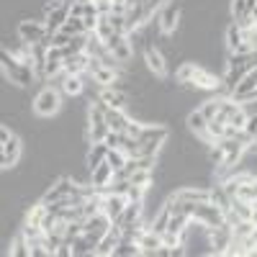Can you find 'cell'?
Masks as SVG:
<instances>
[{"label": "cell", "instance_id": "4dcf8cb0", "mask_svg": "<svg viewBox=\"0 0 257 257\" xmlns=\"http://www.w3.org/2000/svg\"><path fill=\"white\" fill-rule=\"evenodd\" d=\"M224 128H226V123H224V121H219V118H211L203 139H216V142H219V139L224 137Z\"/></svg>", "mask_w": 257, "mask_h": 257}, {"label": "cell", "instance_id": "484cf974", "mask_svg": "<svg viewBox=\"0 0 257 257\" xmlns=\"http://www.w3.org/2000/svg\"><path fill=\"white\" fill-rule=\"evenodd\" d=\"M11 254H16V257H31V244L26 242L24 234H18V237L11 242Z\"/></svg>", "mask_w": 257, "mask_h": 257}, {"label": "cell", "instance_id": "7a4b0ae2", "mask_svg": "<svg viewBox=\"0 0 257 257\" xmlns=\"http://www.w3.org/2000/svg\"><path fill=\"white\" fill-rule=\"evenodd\" d=\"M59 108H62V93L57 90V88H44L39 95H36V100H34V111H36V116H41V118H49V116H54V113H59Z\"/></svg>", "mask_w": 257, "mask_h": 257}, {"label": "cell", "instance_id": "4316f807", "mask_svg": "<svg viewBox=\"0 0 257 257\" xmlns=\"http://www.w3.org/2000/svg\"><path fill=\"white\" fill-rule=\"evenodd\" d=\"M239 44H242V29L237 24H231L226 29V52H234Z\"/></svg>", "mask_w": 257, "mask_h": 257}, {"label": "cell", "instance_id": "ab89813d", "mask_svg": "<svg viewBox=\"0 0 257 257\" xmlns=\"http://www.w3.org/2000/svg\"><path fill=\"white\" fill-rule=\"evenodd\" d=\"M108 149H121V134L118 132H108V137L103 139Z\"/></svg>", "mask_w": 257, "mask_h": 257}, {"label": "cell", "instance_id": "7dc6e473", "mask_svg": "<svg viewBox=\"0 0 257 257\" xmlns=\"http://www.w3.org/2000/svg\"><path fill=\"white\" fill-rule=\"evenodd\" d=\"M254 26H257V18H254Z\"/></svg>", "mask_w": 257, "mask_h": 257}, {"label": "cell", "instance_id": "ffe728a7", "mask_svg": "<svg viewBox=\"0 0 257 257\" xmlns=\"http://www.w3.org/2000/svg\"><path fill=\"white\" fill-rule=\"evenodd\" d=\"M95 247H98V242H93L88 234H80V237L72 242V254L75 257H82V254H95Z\"/></svg>", "mask_w": 257, "mask_h": 257}, {"label": "cell", "instance_id": "7bdbcfd3", "mask_svg": "<svg viewBox=\"0 0 257 257\" xmlns=\"http://www.w3.org/2000/svg\"><path fill=\"white\" fill-rule=\"evenodd\" d=\"M70 16L82 18V16H85V3H72V6H70Z\"/></svg>", "mask_w": 257, "mask_h": 257}, {"label": "cell", "instance_id": "44dd1931", "mask_svg": "<svg viewBox=\"0 0 257 257\" xmlns=\"http://www.w3.org/2000/svg\"><path fill=\"white\" fill-rule=\"evenodd\" d=\"M139 254H142L139 242H134V239H123V237H121V242H118L116 249H113V257H139Z\"/></svg>", "mask_w": 257, "mask_h": 257}, {"label": "cell", "instance_id": "ee69618b", "mask_svg": "<svg viewBox=\"0 0 257 257\" xmlns=\"http://www.w3.org/2000/svg\"><path fill=\"white\" fill-rule=\"evenodd\" d=\"M11 139H13L11 128H8V126H3V128H0V144H6V142H11Z\"/></svg>", "mask_w": 257, "mask_h": 257}, {"label": "cell", "instance_id": "5b68a950", "mask_svg": "<svg viewBox=\"0 0 257 257\" xmlns=\"http://www.w3.org/2000/svg\"><path fill=\"white\" fill-rule=\"evenodd\" d=\"M157 26L162 34H175V29L180 26V3H167L157 13Z\"/></svg>", "mask_w": 257, "mask_h": 257}, {"label": "cell", "instance_id": "8fae6325", "mask_svg": "<svg viewBox=\"0 0 257 257\" xmlns=\"http://www.w3.org/2000/svg\"><path fill=\"white\" fill-rule=\"evenodd\" d=\"M144 62H147L149 72H155V75H160V77H165V75H167L165 57H162V52H160L157 47H147V49H144Z\"/></svg>", "mask_w": 257, "mask_h": 257}, {"label": "cell", "instance_id": "e0dca14e", "mask_svg": "<svg viewBox=\"0 0 257 257\" xmlns=\"http://www.w3.org/2000/svg\"><path fill=\"white\" fill-rule=\"evenodd\" d=\"M113 180V167L108 165V162H103V165H98L95 170H90V183L100 190V188H105Z\"/></svg>", "mask_w": 257, "mask_h": 257}, {"label": "cell", "instance_id": "9c48e42d", "mask_svg": "<svg viewBox=\"0 0 257 257\" xmlns=\"http://www.w3.org/2000/svg\"><path fill=\"white\" fill-rule=\"evenodd\" d=\"M103 113H105V123H108V128H111V132H118V134H123V132H126V126L132 123V116H128L126 111H121V108H111L108 103H105Z\"/></svg>", "mask_w": 257, "mask_h": 257}, {"label": "cell", "instance_id": "603a6c76", "mask_svg": "<svg viewBox=\"0 0 257 257\" xmlns=\"http://www.w3.org/2000/svg\"><path fill=\"white\" fill-rule=\"evenodd\" d=\"M121 152L126 157H142V142L128 134H121Z\"/></svg>", "mask_w": 257, "mask_h": 257}, {"label": "cell", "instance_id": "277c9868", "mask_svg": "<svg viewBox=\"0 0 257 257\" xmlns=\"http://www.w3.org/2000/svg\"><path fill=\"white\" fill-rule=\"evenodd\" d=\"M47 26H44V21H34V18H26V21H21L18 24V39L24 41V44L34 47V44H41L47 36Z\"/></svg>", "mask_w": 257, "mask_h": 257}, {"label": "cell", "instance_id": "d6986e66", "mask_svg": "<svg viewBox=\"0 0 257 257\" xmlns=\"http://www.w3.org/2000/svg\"><path fill=\"white\" fill-rule=\"evenodd\" d=\"M82 93H85L82 75H64V80H62V95H82Z\"/></svg>", "mask_w": 257, "mask_h": 257}, {"label": "cell", "instance_id": "b9f144b4", "mask_svg": "<svg viewBox=\"0 0 257 257\" xmlns=\"http://www.w3.org/2000/svg\"><path fill=\"white\" fill-rule=\"evenodd\" d=\"M98 18H100V16H85V18H82L85 31H88V34H93V31L98 29Z\"/></svg>", "mask_w": 257, "mask_h": 257}, {"label": "cell", "instance_id": "bcb514c9", "mask_svg": "<svg viewBox=\"0 0 257 257\" xmlns=\"http://www.w3.org/2000/svg\"><path fill=\"white\" fill-rule=\"evenodd\" d=\"M72 3H90V0H72Z\"/></svg>", "mask_w": 257, "mask_h": 257}, {"label": "cell", "instance_id": "f35d334b", "mask_svg": "<svg viewBox=\"0 0 257 257\" xmlns=\"http://www.w3.org/2000/svg\"><path fill=\"white\" fill-rule=\"evenodd\" d=\"M226 123H229V126H234V128H244V123H247V113H244V108H242L239 113H234Z\"/></svg>", "mask_w": 257, "mask_h": 257}, {"label": "cell", "instance_id": "d590c367", "mask_svg": "<svg viewBox=\"0 0 257 257\" xmlns=\"http://www.w3.org/2000/svg\"><path fill=\"white\" fill-rule=\"evenodd\" d=\"M108 21H111V26H113L116 34H128V31H126V16H121V13H111Z\"/></svg>", "mask_w": 257, "mask_h": 257}, {"label": "cell", "instance_id": "83f0119b", "mask_svg": "<svg viewBox=\"0 0 257 257\" xmlns=\"http://www.w3.org/2000/svg\"><path fill=\"white\" fill-rule=\"evenodd\" d=\"M59 31H64V34H70V36H80V34H88L85 31V24H82V18H75V16H70L67 18V24H64Z\"/></svg>", "mask_w": 257, "mask_h": 257}, {"label": "cell", "instance_id": "1f68e13d", "mask_svg": "<svg viewBox=\"0 0 257 257\" xmlns=\"http://www.w3.org/2000/svg\"><path fill=\"white\" fill-rule=\"evenodd\" d=\"M126 155L121 152V149H108V157H105V162H108L111 167H113V173H118V170H123V165H126Z\"/></svg>", "mask_w": 257, "mask_h": 257}, {"label": "cell", "instance_id": "52a82bcc", "mask_svg": "<svg viewBox=\"0 0 257 257\" xmlns=\"http://www.w3.org/2000/svg\"><path fill=\"white\" fill-rule=\"evenodd\" d=\"M121 237H123V229H121L118 224H111V229L105 231V237L98 242L95 254H98V257H108V254H113V249H116V244L121 242Z\"/></svg>", "mask_w": 257, "mask_h": 257}, {"label": "cell", "instance_id": "c3c4849f", "mask_svg": "<svg viewBox=\"0 0 257 257\" xmlns=\"http://www.w3.org/2000/svg\"><path fill=\"white\" fill-rule=\"evenodd\" d=\"M93 3H95V0H93Z\"/></svg>", "mask_w": 257, "mask_h": 257}, {"label": "cell", "instance_id": "5bb4252c", "mask_svg": "<svg viewBox=\"0 0 257 257\" xmlns=\"http://www.w3.org/2000/svg\"><path fill=\"white\" fill-rule=\"evenodd\" d=\"M98 98H100L103 103H108L111 108H121V111H126V105H128V93L113 88V85H111V88H103Z\"/></svg>", "mask_w": 257, "mask_h": 257}, {"label": "cell", "instance_id": "836d02e7", "mask_svg": "<svg viewBox=\"0 0 257 257\" xmlns=\"http://www.w3.org/2000/svg\"><path fill=\"white\" fill-rule=\"evenodd\" d=\"M219 108H221V98H211V100H206L203 103V108H201V113L211 121V118H216V113H219Z\"/></svg>", "mask_w": 257, "mask_h": 257}, {"label": "cell", "instance_id": "e575fe53", "mask_svg": "<svg viewBox=\"0 0 257 257\" xmlns=\"http://www.w3.org/2000/svg\"><path fill=\"white\" fill-rule=\"evenodd\" d=\"M231 16H234V21H242L244 16H249L247 0H231Z\"/></svg>", "mask_w": 257, "mask_h": 257}, {"label": "cell", "instance_id": "f1b7e54d", "mask_svg": "<svg viewBox=\"0 0 257 257\" xmlns=\"http://www.w3.org/2000/svg\"><path fill=\"white\" fill-rule=\"evenodd\" d=\"M211 203H216L221 211H229V208H231V198L224 193V188H221V185L211 190Z\"/></svg>", "mask_w": 257, "mask_h": 257}, {"label": "cell", "instance_id": "7402d4cb", "mask_svg": "<svg viewBox=\"0 0 257 257\" xmlns=\"http://www.w3.org/2000/svg\"><path fill=\"white\" fill-rule=\"evenodd\" d=\"M188 128H190V132H196L198 137H206L208 118H206L201 111H190V113H188Z\"/></svg>", "mask_w": 257, "mask_h": 257}, {"label": "cell", "instance_id": "f6af8a7d", "mask_svg": "<svg viewBox=\"0 0 257 257\" xmlns=\"http://www.w3.org/2000/svg\"><path fill=\"white\" fill-rule=\"evenodd\" d=\"M252 224H254V226H257V208H254V211H252Z\"/></svg>", "mask_w": 257, "mask_h": 257}, {"label": "cell", "instance_id": "60d3db41", "mask_svg": "<svg viewBox=\"0 0 257 257\" xmlns=\"http://www.w3.org/2000/svg\"><path fill=\"white\" fill-rule=\"evenodd\" d=\"M95 8H98V16H111L113 13V3H111V0H95Z\"/></svg>", "mask_w": 257, "mask_h": 257}, {"label": "cell", "instance_id": "ba28073f", "mask_svg": "<svg viewBox=\"0 0 257 257\" xmlns=\"http://www.w3.org/2000/svg\"><path fill=\"white\" fill-rule=\"evenodd\" d=\"M126 203H128V198L126 196H118V193H108V196H103V213L111 219V224L118 221V216L123 213Z\"/></svg>", "mask_w": 257, "mask_h": 257}, {"label": "cell", "instance_id": "d6a6232c", "mask_svg": "<svg viewBox=\"0 0 257 257\" xmlns=\"http://www.w3.org/2000/svg\"><path fill=\"white\" fill-rule=\"evenodd\" d=\"M95 34L103 39V41H108L116 31H113V26H111V21H108V16H100L98 18V29H95Z\"/></svg>", "mask_w": 257, "mask_h": 257}, {"label": "cell", "instance_id": "74e56055", "mask_svg": "<svg viewBox=\"0 0 257 257\" xmlns=\"http://www.w3.org/2000/svg\"><path fill=\"white\" fill-rule=\"evenodd\" d=\"M208 162H211V165H216V167H219V165L224 162V149H221L219 144L208 149Z\"/></svg>", "mask_w": 257, "mask_h": 257}, {"label": "cell", "instance_id": "d4e9b609", "mask_svg": "<svg viewBox=\"0 0 257 257\" xmlns=\"http://www.w3.org/2000/svg\"><path fill=\"white\" fill-rule=\"evenodd\" d=\"M111 54H113L121 64H126V62H132V57H134V47L128 44V39H123L121 44H116V47L111 49Z\"/></svg>", "mask_w": 257, "mask_h": 257}, {"label": "cell", "instance_id": "9a60e30c", "mask_svg": "<svg viewBox=\"0 0 257 257\" xmlns=\"http://www.w3.org/2000/svg\"><path fill=\"white\" fill-rule=\"evenodd\" d=\"M88 62H90V54L82 52V54H72V57H64V75H82L88 72Z\"/></svg>", "mask_w": 257, "mask_h": 257}, {"label": "cell", "instance_id": "7c38bea8", "mask_svg": "<svg viewBox=\"0 0 257 257\" xmlns=\"http://www.w3.org/2000/svg\"><path fill=\"white\" fill-rule=\"evenodd\" d=\"M105 157H108V147H105V142H93L88 147V152H85V167L95 170L98 165L105 162Z\"/></svg>", "mask_w": 257, "mask_h": 257}, {"label": "cell", "instance_id": "4fadbf2b", "mask_svg": "<svg viewBox=\"0 0 257 257\" xmlns=\"http://www.w3.org/2000/svg\"><path fill=\"white\" fill-rule=\"evenodd\" d=\"M144 201H128L126 203V208H123V213H121V216H118V226H128V224H137L142 216H144Z\"/></svg>", "mask_w": 257, "mask_h": 257}, {"label": "cell", "instance_id": "30bf717a", "mask_svg": "<svg viewBox=\"0 0 257 257\" xmlns=\"http://www.w3.org/2000/svg\"><path fill=\"white\" fill-rule=\"evenodd\" d=\"M70 6H72V3H64L62 8H57V11H52V13L44 16V26H47L49 34H57L64 24H67V18H70Z\"/></svg>", "mask_w": 257, "mask_h": 257}, {"label": "cell", "instance_id": "8d00e7d4", "mask_svg": "<svg viewBox=\"0 0 257 257\" xmlns=\"http://www.w3.org/2000/svg\"><path fill=\"white\" fill-rule=\"evenodd\" d=\"M147 190H149V188H144V185H132V188L126 190V198H128V201H144Z\"/></svg>", "mask_w": 257, "mask_h": 257}, {"label": "cell", "instance_id": "3957f363", "mask_svg": "<svg viewBox=\"0 0 257 257\" xmlns=\"http://www.w3.org/2000/svg\"><path fill=\"white\" fill-rule=\"evenodd\" d=\"M190 219H196L206 226H219L224 224V211L211 203V201H203V203H193V211H190Z\"/></svg>", "mask_w": 257, "mask_h": 257}, {"label": "cell", "instance_id": "6da1fadb", "mask_svg": "<svg viewBox=\"0 0 257 257\" xmlns=\"http://www.w3.org/2000/svg\"><path fill=\"white\" fill-rule=\"evenodd\" d=\"M3 70H6L8 80L16 82V85H21V88L34 85V77H36L34 67H31V64H26V62H21L16 54H8V49H3Z\"/></svg>", "mask_w": 257, "mask_h": 257}, {"label": "cell", "instance_id": "8992f818", "mask_svg": "<svg viewBox=\"0 0 257 257\" xmlns=\"http://www.w3.org/2000/svg\"><path fill=\"white\" fill-rule=\"evenodd\" d=\"M85 224V234L93 239V242H100L103 237H105V231L111 229V219L105 216V213L100 211V213H95V216H88L82 221Z\"/></svg>", "mask_w": 257, "mask_h": 257}, {"label": "cell", "instance_id": "2e32d148", "mask_svg": "<svg viewBox=\"0 0 257 257\" xmlns=\"http://www.w3.org/2000/svg\"><path fill=\"white\" fill-rule=\"evenodd\" d=\"M18 157H21V139L13 137L11 142L3 144V149H0V165H3V167H13L18 162Z\"/></svg>", "mask_w": 257, "mask_h": 257}, {"label": "cell", "instance_id": "ac0fdd59", "mask_svg": "<svg viewBox=\"0 0 257 257\" xmlns=\"http://www.w3.org/2000/svg\"><path fill=\"white\" fill-rule=\"evenodd\" d=\"M139 247H142V254H155L162 247V234H155L152 229H147L139 237Z\"/></svg>", "mask_w": 257, "mask_h": 257}, {"label": "cell", "instance_id": "cb8c5ba5", "mask_svg": "<svg viewBox=\"0 0 257 257\" xmlns=\"http://www.w3.org/2000/svg\"><path fill=\"white\" fill-rule=\"evenodd\" d=\"M170 216H173V213L162 206V208L155 213V219L149 221V229H152L155 234H165V231H167V224H170Z\"/></svg>", "mask_w": 257, "mask_h": 257}, {"label": "cell", "instance_id": "f546056e", "mask_svg": "<svg viewBox=\"0 0 257 257\" xmlns=\"http://www.w3.org/2000/svg\"><path fill=\"white\" fill-rule=\"evenodd\" d=\"M196 70H198V64H196V62H185L183 67L178 70V75H175V77H178V82L190 85V82H193V75H196Z\"/></svg>", "mask_w": 257, "mask_h": 257}]
</instances>
